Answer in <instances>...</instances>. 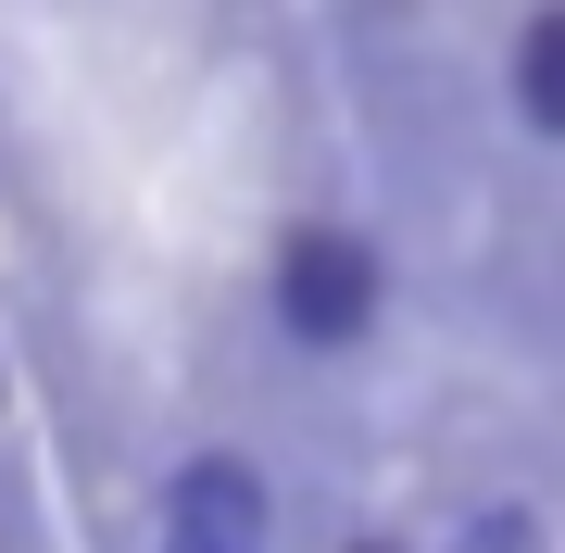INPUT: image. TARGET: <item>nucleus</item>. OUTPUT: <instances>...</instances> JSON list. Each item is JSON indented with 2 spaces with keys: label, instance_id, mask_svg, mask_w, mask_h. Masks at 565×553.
Here are the masks:
<instances>
[{
  "label": "nucleus",
  "instance_id": "f257e3e1",
  "mask_svg": "<svg viewBox=\"0 0 565 553\" xmlns=\"http://www.w3.org/2000/svg\"><path fill=\"white\" fill-rule=\"evenodd\" d=\"M377 302H390V277H377V252H364L352 226H289V252H277V328L302 352H352L364 328H377Z\"/></svg>",
  "mask_w": 565,
  "mask_h": 553
},
{
  "label": "nucleus",
  "instance_id": "f03ea898",
  "mask_svg": "<svg viewBox=\"0 0 565 553\" xmlns=\"http://www.w3.org/2000/svg\"><path fill=\"white\" fill-rule=\"evenodd\" d=\"M264 541H277L264 466H239V453H189V466L163 478V553H264Z\"/></svg>",
  "mask_w": 565,
  "mask_h": 553
},
{
  "label": "nucleus",
  "instance_id": "7ed1b4c3",
  "mask_svg": "<svg viewBox=\"0 0 565 553\" xmlns=\"http://www.w3.org/2000/svg\"><path fill=\"white\" fill-rule=\"evenodd\" d=\"M515 114H527V139H565V13H527V39H515Z\"/></svg>",
  "mask_w": 565,
  "mask_h": 553
},
{
  "label": "nucleus",
  "instance_id": "20e7f679",
  "mask_svg": "<svg viewBox=\"0 0 565 553\" xmlns=\"http://www.w3.org/2000/svg\"><path fill=\"white\" fill-rule=\"evenodd\" d=\"M465 553H541V515H527V503H490V515H478V541H465Z\"/></svg>",
  "mask_w": 565,
  "mask_h": 553
},
{
  "label": "nucleus",
  "instance_id": "39448f33",
  "mask_svg": "<svg viewBox=\"0 0 565 553\" xmlns=\"http://www.w3.org/2000/svg\"><path fill=\"white\" fill-rule=\"evenodd\" d=\"M352 553H403V541H352Z\"/></svg>",
  "mask_w": 565,
  "mask_h": 553
}]
</instances>
